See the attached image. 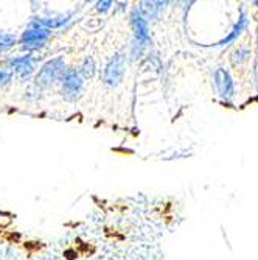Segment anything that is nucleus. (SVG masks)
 Masks as SVG:
<instances>
[{
	"instance_id": "3",
	"label": "nucleus",
	"mask_w": 258,
	"mask_h": 260,
	"mask_svg": "<svg viewBox=\"0 0 258 260\" xmlns=\"http://www.w3.org/2000/svg\"><path fill=\"white\" fill-rule=\"evenodd\" d=\"M81 78L77 72H67L64 77V92L67 99H75L81 90Z\"/></svg>"
},
{
	"instance_id": "7",
	"label": "nucleus",
	"mask_w": 258,
	"mask_h": 260,
	"mask_svg": "<svg viewBox=\"0 0 258 260\" xmlns=\"http://www.w3.org/2000/svg\"><path fill=\"white\" fill-rule=\"evenodd\" d=\"M13 67L16 72L22 74V75H28L31 70H33V64H31V59L30 56H23V58H16L11 61Z\"/></svg>"
},
{
	"instance_id": "4",
	"label": "nucleus",
	"mask_w": 258,
	"mask_h": 260,
	"mask_svg": "<svg viewBox=\"0 0 258 260\" xmlns=\"http://www.w3.org/2000/svg\"><path fill=\"white\" fill-rule=\"evenodd\" d=\"M47 38H49V30L47 28H34V30H27L25 33H23V44H25L27 47H39L42 45Z\"/></svg>"
},
{
	"instance_id": "8",
	"label": "nucleus",
	"mask_w": 258,
	"mask_h": 260,
	"mask_svg": "<svg viewBox=\"0 0 258 260\" xmlns=\"http://www.w3.org/2000/svg\"><path fill=\"white\" fill-rule=\"evenodd\" d=\"M256 77H258V66H256Z\"/></svg>"
},
{
	"instance_id": "1",
	"label": "nucleus",
	"mask_w": 258,
	"mask_h": 260,
	"mask_svg": "<svg viewBox=\"0 0 258 260\" xmlns=\"http://www.w3.org/2000/svg\"><path fill=\"white\" fill-rule=\"evenodd\" d=\"M62 59L56 58L53 61H49L42 69L38 75V84L41 86H49L50 83H53V80L59 75V72L62 70Z\"/></svg>"
},
{
	"instance_id": "6",
	"label": "nucleus",
	"mask_w": 258,
	"mask_h": 260,
	"mask_svg": "<svg viewBox=\"0 0 258 260\" xmlns=\"http://www.w3.org/2000/svg\"><path fill=\"white\" fill-rule=\"evenodd\" d=\"M134 25H135V35H137V39L138 42H145L148 39V27H146V22L145 19L137 14V11L134 13Z\"/></svg>"
},
{
	"instance_id": "5",
	"label": "nucleus",
	"mask_w": 258,
	"mask_h": 260,
	"mask_svg": "<svg viewBox=\"0 0 258 260\" xmlns=\"http://www.w3.org/2000/svg\"><path fill=\"white\" fill-rule=\"evenodd\" d=\"M215 80H216V87H218L219 93L223 97L229 99L233 93V83H232L229 72H226L224 69H218L215 74Z\"/></svg>"
},
{
	"instance_id": "2",
	"label": "nucleus",
	"mask_w": 258,
	"mask_h": 260,
	"mask_svg": "<svg viewBox=\"0 0 258 260\" xmlns=\"http://www.w3.org/2000/svg\"><path fill=\"white\" fill-rule=\"evenodd\" d=\"M123 56L117 55L106 67L104 70V80L109 83V84H117L120 80H122V75H123Z\"/></svg>"
}]
</instances>
